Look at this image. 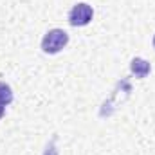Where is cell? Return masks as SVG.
<instances>
[{"mask_svg":"<svg viewBox=\"0 0 155 155\" xmlns=\"http://www.w3.org/2000/svg\"><path fill=\"white\" fill-rule=\"evenodd\" d=\"M4 114H5V107H4V105H0V119L4 117Z\"/></svg>","mask_w":155,"mask_h":155,"instance_id":"5","label":"cell"},{"mask_svg":"<svg viewBox=\"0 0 155 155\" xmlns=\"http://www.w3.org/2000/svg\"><path fill=\"white\" fill-rule=\"evenodd\" d=\"M130 71H132V74L135 78L143 79V78H146L152 72V65L146 60H143V58H134L130 61Z\"/></svg>","mask_w":155,"mask_h":155,"instance_id":"3","label":"cell"},{"mask_svg":"<svg viewBox=\"0 0 155 155\" xmlns=\"http://www.w3.org/2000/svg\"><path fill=\"white\" fill-rule=\"evenodd\" d=\"M11 103H13V90H11V87L7 83L0 81V105L7 107Z\"/></svg>","mask_w":155,"mask_h":155,"instance_id":"4","label":"cell"},{"mask_svg":"<svg viewBox=\"0 0 155 155\" xmlns=\"http://www.w3.org/2000/svg\"><path fill=\"white\" fill-rule=\"evenodd\" d=\"M69 43V35L63 29H51L41 38V51L45 54H58Z\"/></svg>","mask_w":155,"mask_h":155,"instance_id":"1","label":"cell"},{"mask_svg":"<svg viewBox=\"0 0 155 155\" xmlns=\"http://www.w3.org/2000/svg\"><path fill=\"white\" fill-rule=\"evenodd\" d=\"M92 18H94V9L87 2H79L69 11V24L72 27H85L92 22Z\"/></svg>","mask_w":155,"mask_h":155,"instance_id":"2","label":"cell"},{"mask_svg":"<svg viewBox=\"0 0 155 155\" xmlns=\"http://www.w3.org/2000/svg\"><path fill=\"white\" fill-rule=\"evenodd\" d=\"M153 49H155V36H153Z\"/></svg>","mask_w":155,"mask_h":155,"instance_id":"6","label":"cell"}]
</instances>
